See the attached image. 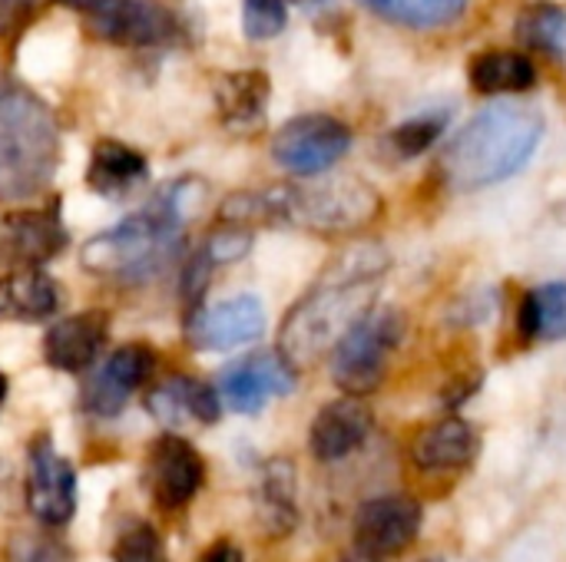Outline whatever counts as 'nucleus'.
Masks as SVG:
<instances>
[{
	"label": "nucleus",
	"mask_w": 566,
	"mask_h": 562,
	"mask_svg": "<svg viewBox=\"0 0 566 562\" xmlns=\"http://www.w3.org/2000/svg\"><path fill=\"white\" fill-rule=\"evenodd\" d=\"M468 79L474 93L501 96V93H527L537 83V70L531 56L517 50H484L471 60Z\"/></svg>",
	"instance_id": "nucleus-24"
},
{
	"label": "nucleus",
	"mask_w": 566,
	"mask_h": 562,
	"mask_svg": "<svg viewBox=\"0 0 566 562\" xmlns=\"http://www.w3.org/2000/svg\"><path fill=\"white\" fill-rule=\"evenodd\" d=\"M272 96L269 73L262 70H235L219 76L216 83V106L219 119L232 132H252L265 119V106Z\"/></svg>",
	"instance_id": "nucleus-20"
},
{
	"label": "nucleus",
	"mask_w": 566,
	"mask_h": 562,
	"mask_svg": "<svg viewBox=\"0 0 566 562\" xmlns=\"http://www.w3.org/2000/svg\"><path fill=\"white\" fill-rule=\"evenodd\" d=\"M103 40L119 46H166L179 36V20L159 0H109L93 13Z\"/></svg>",
	"instance_id": "nucleus-16"
},
{
	"label": "nucleus",
	"mask_w": 566,
	"mask_h": 562,
	"mask_svg": "<svg viewBox=\"0 0 566 562\" xmlns=\"http://www.w3.org/2000/svg\"><path fill=\"white\" fill-rule=\"evenodd\" d=\"M424 510L415 497H375L355 513V553L385 562L401 556L421 533Z\"/></svg>",
	"instance_id": "nucleus-8"
},
{
	"label": "nucleus",
	"mask_w": 566,
	"mask_h": 562,
	"mask_svg": "<svg viewBox=\"0 0 566 562\" xmlns=\"http://www.w3.org/2000/svg\"><path fill=\"white\" fill-rule=\"evenodd\" d=\"M206 484L199 450L176 434H163L146 457V487L159 510H182Z\"/></svg>",
	"instance_id": "nucleus-11"
},
{
	"label": "nucleus",
	"mask_w": 566,
	"mask_h": 562,
	"mask_svg": "<svg viewBox=\"0 0 566 562\" xmlns=\"http://www.w3.org/2000/svg\"><path fill=\"white\" fill-rule=\"evenodd\" d=\"M352 149V129L328 113H305L289 119L275 139L272 156L292 176H322Z\"/></svg>",
	"instance_id": "nucleus-7"
},
{
	"label": "nucleus",
	"mask_w": 566,
	"mask_h": 562,
	"mask_svg": "<svg viewBox=\"0 0 566 562\" xmlns=\"http://www.w3.org/2000/svg\"><path fill=\"white\" fill-rule=\"evenodd\" d=\"M514 33L517 40L534 50L551 56L554 63L566 60V10L554 0H534L531 7H524L514 20Z\"/></svg>",
	"instance_id": "nucleus-26"
},
{
	"label": "nucleus",
	"mask_w": 566,
	"mask_h": 562,
	"mask_svg": "<svg viewBox=\"0 0 566 562\" xmlns=\"http://www.w3.org/2000/svg\"><path fill=\"white\" fill-rule=\"evenodd\" d=\"M60 159V132L50 106L27 86L0 79V199L40 192Z\"/></svg>",
	"instance_id": "nucleus-5"
},
{
	"label": "nucleus",
	"mask_w": 566,
	"mask_h": 562,
	"mask_svg": "<svg viewBox=\"0 0 566 562\" xmlns=\"http://www.w3.org/2000/svg\"><path fill=\"white\" fill-rule=\"evenodd\" d=\"M388 268L391 255L378 242H355L342 248L285 315L275 351L295 371L328 358L332 348L371 311Z\"/></svg>",
	"instance_id": "nucleus-1"
},
{
	"label": "nucleus",
	"mask_w": 566,
	"mask_h": 562,
	"mask_svg": "<svg viewBox=\"0 0 566 562\" xmlns=\"http://www.w3.org/2000/svg\"><path fill=\"white\" fill-rule=\"evenodd\" d=\"M428 562H444V560H428Z\"/></svg>",
	"instance_id": "nucleus-38"
},
{
	"label": "nucleus",
	"mask_w": 566,
	"mask_h": 562,
	"mask_svg": "<svg viewBox=\"0 0 566 562\" xmlns=\"http://www.w3.org/2000/svg\"><path fill=\"white\" fill-rule=\"evenodd\" d=\"M43 3H50V0H23V17H30V13H36Z\"/></svg>",
	"instance_id": "nucleus-35"
},
{
	"label": "nucleus",
	"mask_w": 566,
	"mask_h": 562,
	"mask_svg": "<svg viewBox=\"0 0 566 562\" xmlns=\"http://www.w3.org/2000/svg\"><path fill=\"white\" fill-rule=\"evenodd\" d=\"M259 523L269 537H285L295 530L298 510H295V467L285 457H275L265 464L255 497Z\"/></svg>",
	"instance_id": "nucleus-23"
},
{
	"label": "nucleus",
	"mask_w": 566,
	"mask_h": 562,
	"mask_svg": "<svg viewBox=\"0 0 566 562\" xmlns=\"http://www.w3.org/2000/svg\"><path fill=\"white\" fill-rule=\"evenodd\" d=\"M342 562H378V560H371V556H361V553H355V556H345Z\"/></svg>",
	"instance_id": "nucleus-37"
},
{
	"label": "nucleus",
	"mask_w": 566,
	"mask_h": 562,
	"mask_svg": "<svg viewBox=\"0 0 566 562\" xmlns=\"http://www.w3.org/2000/svg\"><path fill=\"white\" fill-rule=\"evenodd\" d=\"M66 248L56 209L10 212L0 219V268H40Z\"/></svg>",
	"instance_id": "nucleus-13"
},
{
	"label": "nucleus",
	"mask_w": 566,
	"mask_h": 562,
	"mask_svg": "<svg viewBox=\"0 0 566 562\" xmlns=\"http://www.w3.org/2000/svg\"><path fill=\"white\" fill-rule=\"evenodd\" d=\"M106 335H109V315L106 311H83V315L60 318L43 335V358L56 371L80 374L99 358Z\"/></svg>",
	"instance_id": "nucleus-18"
},
{
	"label": "nucleus",
	"mask_w": 566,
	"mask_h": 562,
	"mask_svg": "<svg viewBox=\"0 0 566 562\" xmlns=\"http://www.w3.org/2000/svg\"><path fill=\"white\" fill-rule=\"evenodd\" d=\"M23 20V0H0V30Z\"/></svg>",
	"instance_id": "nucleus-33"
},
{
	"label": "nucleus",
	"mask_w": 566,
	"mask_h": 562,
	"mask_svg": "<svg viewBox=\"0 0 566 562\" xmlns=\"http://www.w3.org/2000/svg\"><path fill=\"white\" fill-rule=\"evenodd\" d=\"M375 427V414L365 404V397L358 394H345L332 404H325L308 431V447L312 457L322 464H335L352 457L355 450H361V444L368 441Z\"/></svg>",
	"instance_id": "nucleus-17"
},
{
	"label": "nucleus",
	"mask_w": 566,
	"mask_h": 562,
	"mask_svg": "<svg viewBox=\"0 0 566 562\" xmlns=\"http://www.w3.org/2000/svg\"><path fill=\"white\" fill-rule=\"evenodd\" d=\"M27 510L43 527H66L76 513V470L46 437H36L30 447Z\"/></svg>",
	"instance_id": "nucleus-9"
},
{
	"label": "nucleus",
	"mask_w": 566,
	"mask_h": 562,
	"mask_svg": "<svg viewBox=\"0 0 566 562\" xmlns=\"http://www.w3.org/2000/svg\"><path fill=\"white\" fill-rule=\"evenodd\" d=\"M182 235H186L182 189L169 185L136 215L93 235L80 248V265L90 275L139 285L156 278L179 255Z\"/></svg>",
	"instance_id": "nucleus-4"
},
{
	"label": "nucleus",
	"mask_w": 566,
	"mask_h": 562,
	"mask_svg": "<svg viewBox=\"0 0 566 562\" xmlns=\"http://www.w3.org/2000/svg\"><path fill=\"white\" fill-rule=\"evenodd\" d=\"M3 401H7V374L0 371V407H3Z\"/></svg>",
	"instance_id": "nucleus-36"
},
{
	"label": "nucleus",
	"mask_w": 566,
	"mask_h": 562,
	"mask_svg": "<svg viewBox=\"0 0 566 562\" xmlns=\"http://www.w3.org/2000/svg\"><path fill=\"white\" fill-rule=\"evenodd\" d=\"M60 308V285L40 268H13L0 275V318L46 321Z\"/></svg>",
	"instance_id": "nucleus-22"
},
{
	"label": "nucleus",
	"mask_w": 566,
	"mask_h": 562,
	"mask_svg": "<svg viewBox=\"0 0 566 562\" xmlns=\"http://www.w3.org/2000/svg\"><path fill=\"white\" fill-rule=\"evenodd\" d=\"M411 464L424 477L464 474L481 454V434L464 417H441L411 437Z\"/></svg>",
	"instance_id": "nucleus-15"
},
{
	"label": "nucleus",
	"mask_w": 566,
	"mask_h": 562,
	"mask_svg": "<svg viewBox=\"0 0 566 562\" xmlns=\"http://www.w3.org/2000/svg\"><path fill=\"white\" fill-rule=\"evenodd\" d=\"M113 562H169L166 560V550H163V540L159 533L143 523V520H133L113 543Z\"/></svg>",
	"instance_id": "nucleus-29"
},
{
	"label": "nucleus",
	"mask_w": 566,
	"mask_h": 562,
	"mask_svg": "<svg viewBox=\"0 0 566 562\" xmlns=\"http://www.w3.org/2000/svg\"><path fill=\"white\" fill-rule=\"evenodd\" d=\"M385 202L365 179L338 176L315 185H272L235 192L222 202L219 215L232 225H295L322 235H345L371 225Z\"/></svg>",
	"instance_id": "nucleus-2"
},
{
	"label": "nucleus",
	"mask_w": 566,
	"mask_h": 562,
	"mask_svg": "<svg viewBox=\"0 0 566 562\" xmlns=\"http://www.w3.org/2000/svg\"><path fill=\"white\" fill-rule=\"evenodd\" d=\"M517 331L524 344L566 341V282L531 288L517 308Z\"/></svg>",
	"instance_id": "nucleus-25"
},
{
	"label": "nucleus",
	"mask_w": 566,
	"mask_h": 562,
	"mask_svg": "<svg viewBox=\"0 0 566 562\" xmlns=\"http://www.w3.org/2000/svg\"><path fill=\"white\" fill-rule=\"evenodd\" d=\"M149 414L163 421L166 427H182V424H216L222 414L219 391L199 378H169L159 384L149 401Z\"/></svg>",
	"instance_id": "nucleus-19"
},
{
	"label": "nucleus",
	"mask_w": 566,
	"mask_h": 562,
	"mask_svg": "<svg viewBox=\"0 0 566 562\" xmlns=\"http://www.w3.org/2000/svg\"><path fill=\"white\" fill-rule=\"evenodd\" d=\"M405 338V315L398 308L368 311L335 348H332V381L345 394H371L381 388L388 358Z\"/></svg>",
	"instance_id": "nucleus-6"
},
{
	"label": "nucleus",
	"mask_w": 566,
	"mask_h": 562,
	"mask_svg": "<svg viewBox=\"0 0 566 562\" xmlns=\"http://www.w3.org/2000/svg\"><path fill=\"white\" fill-rule=\"evenodd\" d=\"M66 7H73V10H86V13H96V10H103L109 0H63Z\"/></svg>",
	"instance_id": "nucleus-34"
},
{
	"label": "nucleus",
	"mask_w": 566,
	"mask_h": 562,
	"mask_svg": "<svg viewBox=\"0 0 566 562\" xmlns=\"http://www.w3.org/2000/svg\"><path fill=\"white\" fill-rule=\"evenodd\" d=\"M285 0H242V26L249 40H272L285 30Z\"/></svg>",
	"instance_id": "nucleus-30"
},
{
	"label": "nucleus",
	"mask_w": 566,
	"mask_h": 562,
	"mask_svg": "<svg viewBox=\"0 0 566 562\" xmlns=\"http://www.w3.org/2000/svg\"><path fill=\"white\" fill-rule=\"evenodd\" d=\"M358 3L368 13H375L395 26H408V30L451 26L468 10V0H358Z\"/></svg>",
	"instance_id": "nucleus-27"
},
{
	"label": "nucleus",
	"mask_w": 566,
	"mask_h": 562,
	"mask_svg": "<svg viewBox=\"0 0 566 562\" xmlns=\"http://www.w3.org/2000/svg\"><path fill=\"white\" fill-rule=\"evenodd\" d=\"M295 368L279 351H255L219 374V397L239 414H259L272 397L295 391Z\"/></svg>",
	"instance_id": "nucleus-10"
},
{
	"label": "nucleus",
	"mask_w": 566,
	"mask_h": 562,
	"mask_svg": "<svg viewBox=\"0 0 566 562\" xmlns=\"http://www.w3.org/2000/svg\"><path fill=\"white\" fill-rule=\"evenodd\" d=\"M13 562H73V556L53 540L27 537L13 547Z\"/></svg>",
	"instance_id": "nucleus-31"
},
{
	"label": "nucleus",
	"mask_w": 566,
	"mask_h": 562,
	"mask_svg": "<svg viewBox=\"0 0 566 562\" xmlns=\"http://www.w3.org/2000/svg\"><path fill=\"white\" fill-rule=\"evenodd\" d=\"M149 176V162L139 149L119 142V139H99L93 146L90 156V169H86V185L96 195L106 199H123L129 195L136 185H143Z\"/></svg>",
	"instance_id": "nucleus-21"
},
{
	"label": "nucleus",
	"mask_w": 566,
	"mask_h": 562,
	"mask_svg": "<svg viewBox=\"0 0 566 562\" xmlns=\"http://www.w3.org/2000/svg\"><path fill=\"white\" fill-rule=\"evenodd\" d=\"M156 368V354L149 344H123L116 348L106 364L86 381L83 388V407L93 417H116L126 401L146 384V378Z\"/></svg>",
	"instance_id": "nucleus-14"
},
{
	"label": "nucleus",
	"mask_w": 566,
	"mask_h": 562,
	"mask_svg": "<svg viewBox=\"0 0 566 562\" xmlns=\"http://www.w3.org/2000/svg\"><path fill=\"white\" fill-rule=\"evenodd\" d=\"M265 331V308L252 295L219 301L212 308H192L186 315V341L196 351H232L259 341Z\"/></svg>",
	"instance_id": "nucleus-12"
},
{
	"label": "nucleus",
	"mask_w": 566,
	"mask_h": 562,
	"mask_svg": "<svg viewBox=\"0 0 566 562\" xmlns=\"http://www.w3.org/2000/svg\"><path fill=\"white\" fill-rule=\"evenodd\" d=\"M448 129V109H431V113H421V116H411L408 123L395 126L388 132V146L398 159H415L421 152H428Z\"/></svg>",
	"instance_id": "nucleus-28"
},
{
	"label": "nucleus",
	"mask_w": 566,
	"mask_h": 562,
	"mask_svg": "<svg viewBox=\"0 0 566 562\" xmlns=\"http://www.w3.org/2000/svg\"><path fill=\"white\" fill-rule=\"evenodd\" d=\"M544 139V116L531 106L497 103L478 113L441 152L438 176L448 189L478 192L517 176Z\"/></svg>",
	"instance_id": "nucleus-3"
},
{
	"label": "nucleus",
	"mask_w": 566,
	"mask_h": 562,
	"mask_svg": "<svg viewBox=\"0 0 566 562\" xmlns=\"http://www.w3.org/2000/svg\"><path fill=\"white\" fill-rule=\"evenodd\" d=\"M196 562H245V556L232 540H216Z\"/></svg>",
	"instance_id": "nucleus-32"
}]
</instances>
